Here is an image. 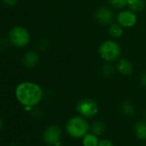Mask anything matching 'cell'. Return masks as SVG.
<instances>
[{"instance_id":"cb8c5ba5","label":"cell","mask_w":146,"mask_h":146,"mask_svg":"<svg viewBox=\"0 0 146 146\" xmlns=\"http://www.w3.org/2000/svg\"><path fill=\"white\" fill-rule=\"evenodd\" d=\"M139 1H140V0H127V3L129 5H131V4H133V3H137Z\"/></svg>"},{"instance_id":"5bb4252c","label":"cell","mask_w":146,"mask_h":146,"mask_svg":"<svg viewBox=\"0 0 146 146\" xmlns=\"http://www.w3.org/2000/svg\"><path fill=\"white\" fill-rule=\"evenodd\" d=\"M99 142L100 137L92 133L91 132H89L81 139L82 146H98Z\"/></svg>"},{"instance_id":"9c48e42d","label":"cell","mask_w":146,"mask_h":146,"mask_svg":"<svg viewBox=\"0 0 146 146\" xmlns=\"http://www.w3.org/2000/svg\"><path fill=\"white\" fill-rule=\"evenodd\" d=\"M133 133L135 138L139 141L146 143V119H141L135 122Z\"/></svg>"},{"instance_id":"6da1fadb","label":"cell","mask_w":146,"mask_h":146,"mask_svg":"<svg viewBox=\"0 0 146 146\" xmlns=\"http://www.w3.org/2000/svg\"><path fill=\"white\" fill-rule=\"evenodd\" d=\"M16 100L25 107V110H31L36 107L43 98V90L36 83L25 81L20 83L15 91Z\"/></svg>"},{"instance_id":"ac0fdd59","label":"cell","mask_w":146,"mask_h":146,"mask_svg":"<svg viewBox=\"0 0 146 146\" xmlns=\"http://www.w3.org/2000/svg\"><path fill=\"white\" fill-rule=\"evenodd\" d=\"M130 8L133 11H141L145 9V2L144 0H140L133 4H131Z\"/></svg>"},{"instance_id":"ba28073f","label":"cell","mask_w":146,"mask_h":146,"mask_svg":"<svg viewBox=\"0 0 146 146\" xmlns=\"http://www.w3.org/2000/svg\"><path fill=\"white\" fill-rule=\"evenodd\" d=\"M96 19L98 22L102 24H109L112 22L114 15L113 12L107 7H101L99 8L96 14H95Z\"/></svg>"},{"instance_id":"484cf974","label":"cell","mask_w":146,"mask_h":146,"mask_svg":"<svg viewBox=\"0 0 146 146\" xmlns=\"http://www.w3.org/2000/svg\"><path fill=\"white\" fill-rule=\"evenodd\" d=\"M145 146H146V145H145Z\"/></svg>"},{"instance_id":"52a82bcc","label":"cell","mask_w":146,"mask_h":146,"mask_svg":"<svg viewBox=\"0 0 146 146\" xmlns=\"http://www.w3.org/2000/svg\"><path fill=\"white\" fill-rule=\"evenodd\" d=\"M118 22L123 27H132L137 22V16L133 11H122L118 15Z\"/></svg>"},{"instance_id":"2e32d148","label":"cell","mask_w":146,"mask_h":146,"mask_svg":"<svg viewBox=\"0 0 146 146\" xmlns=\"http://www.w3.org/2000/svg\"><path fill=\"white\" fill-rule=\"evenodd\" d=\"M114 68L112 64L107 63L102 68V74L105 77H112L114 74Z\"/></svg>"},{"instance_id":"4fadbf2b","label":"cell","mask_w":146,"mask_h":146,"mask_svg":"<svg viewBox=\"0 0 146 146\" xmlns=\"http://www.w3.org/2000/svg\"><path fill=\"white\" fill-rule=\"evenodd\" d=\"M23 64L25 65V67L27 68H33L34 67L38 62H39V56L37 55L36 52L34 51H28L25 54L24 57H23Z\"/></svg>"},{"instance_id":"e0dca14e","label":"cell","mask_w":146,"mask_h":146,"mask_svg":"<svg viewBox=\"0 0 146 146\" xmlns=\"http://www.w3.org/2000/svg\"><path fill=\"white\" fill-rule=\"evenodd\" d=\"M30 113H31V115H32L34 118H35V119H40V118H42L43 115H44L43 110H40V109L36 108V107L32 108L31 110H30Z\"/></svg>"},{"instance_id":"7c38bea8","label":"cell","mask_w":146,"mask_h":146,"mask_svg":"<svg viewBox=\"0 0 146 146\" xmlns=\"http://www.w3.org/2000/svg\"><path fill=\"white\" fill-rule=\"evenodd\" d=\"M117 70L120 74L128 76L133 73V67L130 61L126 59H121L117 64Z\"/></svg>"},{"instance_id":"7402d4cb","label":"cell","mask_w":146,"mask_h":146,"mask_svg":"<svg viewBox=\"0 0 146 146\" xmlns=\"http://www.w3.org/2000/svg\"><path fill=\"white\" fill-rule=\"evenodd\" d=\"M3 3H5L7 6H14L16 4L17 0H3Z\"/></svg>"},{"instance_id":"44dd1931","label":"cell","mask_w":146,"mask_h":146,"mask_svg":"<svg viewBox=\"0 0 146 146\" xmlns=\"http://www.w3.org/2000/svg\"><path fill=\"white\" fill-rule=\"evenodd\" d=\"M140 84L143 87L146 88V72L143 73L140 77Z\"/></svg>"},{"instance_id":"277c9868","label":"cell","mask_w":146,"mask_h":146,"mask_svg":"<svg viewBox=\"0 0 146 146\" xmlns=\"http://www.w3.org/2000/svg\"><path fill=\"white\" fill-rule=\"evenodd\" d=\"M63 129L60 126L52 124L47 126L42 132V140L48 146H61Z\"/></svg>"},{"instance_id":"d6986e66","label":"cell","mask_w":146,"mask_h":146,"mask_svg":"<svg viewBox=\"0 0 146 146\" xmlns=\"http://www.w3.org/2000/svg\"><path fill=\"white\" fill-rule=\"evenodd\" d=\"M109 3L114 8L120 9L127 4V0H109Z\"/></svg>"},{"instance_id":"30bf717a","label":"cell","mask_w":146,"mask_h":146,"mask_svg":"<svg viewBox=\"0 0 146 146\" xmlns=\"http://www.w3.org/2000/svg\"><path fill=\"white\" fill-rule=\"evenodd\" d=\"M119 110L120 114L126 117H132L136 114V105L133 101L124 100L119 105Z\"/></svg>"},{"instance_id":"d4e9b609","label":"cell","mask_w":146,"mask_h":146,"mask_svg":"<svg viewBox=\"0 0 146 146\" xmlns=\"http://www.w3.org/2000/svg\"><path fill=\"white\" fill-rule=\"evenodd\" d=\"M9 146H19V145H9Z\"/></svg>"},{"instance_id":"9a60e30c","label":"cell","mask_w":146,"mask_h":146,"mask_svg":"<svg viewBox=\"0 0 146 146\" xmlns=\"http://www.w3.org/2000/svg\"><path fill=\"white\" fill-rule=\"evenodd\" d=\"M109 33L114 38H120L123 33L122 27L120 24H113L109 27Z\"/></svg>"},{"instance_id":"8992f818","label":"cell","mask_w":146,"mask_h":146,"mask_svg":"<svg viewBox=\"0 0 146 146\" xmlns=\"http://www.w3.org/2000/svg\"><path fill=\"white\" fill-rule=\"evenodd\" d=\"M9 41L17 47H24L28 45L30 40L28 32L22 27H15L11 29L9 34Z\"/></svg>"},{"instance_id":"4316f807","label":"cell","mask_w":146,"mask_h":146,"mask_svg":"<svg viewBox=\"0 0 146 146\" xmlns=\"http://www.w3.org/2000/svg\"><path fill=\"white\" fill-rule=\"evenodd\" d=\"M61 146H63V145H61Z\"/></svg>"},{"instance_id":"7a4b0ae2","label":"cell","mask_w":146,"mask_h":146,"mask_svg":"<svg viewBox=\"0 0 146 146\" xmlns=\"http://www.w3.org/2000/svg\"><path fill=\"white\" fill-rule=\"evenodd\" d=\"M89 132V121L77 114L71 116L65 124V133L72 139H82Z\"/></svg>"},{"instance_id":"8fae6325","label":"cell","mask_w":146,"mask_h":146,"mask_svg":"<svg viewBox=\"0 0 146 146\" xmlns=\"http://www.w3.org/2000/svg\"><path fill=\"white\" fill-rule=\"evenodd\" d=\"M107 130V125L106 122L102 119H95L90 123V132L98 137H101L103 135V133Z\"/></svg>"},{"instance_id":"3957f363","label":"cell","mask_w":146,"mask_h":146,"mask_svg":"<svg viewBox=\"0 0 146 146\" xmlns=\"http://www.w3.org/2000/svg\"><path fill=\"white\" fill-rule=\"evenodd\" d=\"M100 106L95 99L91 98H83L77 101L76 104V112L77 115L90 120L97 116Z\"/></svg>"},{"instance_id":"603a6c76","label":"cell","mask_w":146,"mask_h":146,"mask_svg":"<svg viewBox=\"0 0 146 146\" xmlns=\"http://www.w3.org/2000/svg\"><path fill=\"white\" fill-rule=\"evenodd\" d=\"M3 127H4V121L2 118H0V131L3 128Z\"/></svg>"},{"instance_id":"ffe728a7","label":"cell","mask_w":146,"mask_h":146,"mask_svg":"<svg viewBox=\"0 0 146 146\" xmlns=\"http://www.w3.org/2000/svg\"><path fill=\"white\" fill-rule=\"evenodd\" d=\"M98 146H114V144L113 143V141L111 139H107V138H103V139H100Z\"/></svg>"},{"instance_id":"5b68a950","label":"cell","mask_w":146,"mask_h":146,"mask_svg":"<svg viewBox=\"0 0 146 146\" xmlns=\"http://www.w3.org/2000/svg\"><path fill=\"white\" fill-rule=\"evenodd\" d=\"M99 53L103 60L107 62H113L120 56V47L116 42L107 40L101 44Z\"/></svg>"}]
</instances>
